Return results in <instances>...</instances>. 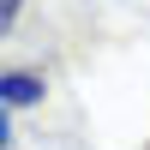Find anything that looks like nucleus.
<instances>
[{"label":"nucleus","instance_id":"obj_1","mask_svg":"<svg viewBox=\"0 0 150 150\" xmlns=\"http://www.w3.org/2000/svg\"><path fill=\"white\" fill-rule=\"evenodd\" d=\"M42 102V72H0V108H30Z\"/></svg>","mask_w":150,"mask_h":150},{"label":"nucleus","instance_id":"obj_2","mask_svg":"<svg viewBox=\"0 0 150 150\" xmlns=\"http://www.w3.org/2000/svg\"><path fill=\"white\" fill-rule=\"evenodd\" d=\"M18 6H24V0H0V36L12 30V18H18Z\"/></svg>","mask_w":150,"mask_h":150},{"label":"nucleus","instance_id":"obj_3","mask_svg":"<svg viewBox=\"0 0 150 150\" xmlns=\"http://www.w3.org/2000/svg\"><path fill=\"white\" fill-rule=\"evenodd\" d=\"M12 144V120H6V108H0V150Z\"/></svg>","mask_w":150,"mask_h":150}]
</instances>
